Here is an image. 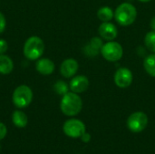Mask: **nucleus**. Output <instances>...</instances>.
Returning <instances> with one entry per match:
<instances>
[{"mask_svg": "<svg viewBox=\"0 0 155 154\" xmlns=\"http://www.w3.org/2000/svg\"><path fill=\"white\" fill-rule=\"evenodd\" d=\"M14 69V63L12 59L5 54H0V74H9Z\"/></svg>", "mask_w": 155, "mask_h": 154, "instance_id": "obj_14", "label": "nucleus"}, {"mask_svg": "<svg viewBox=\"0 0 155 154\" xmlns=\"http://www.w3.org/2000/svg\"><path fill=\"white\" fill-rule=\"evenodd\" d=\"M83 108L82 98L74 92H68L63 95L60 103V109L62 113L66 116L77 115Z\"/></svg>", "mask_w": 155, "mask_h": 154, "instance_id": "obj_1", "label": "nucleus"}, {"mask_svg": "<svg viewBox=\"0 0 155 154\" xmlns=\"http://www.w3.org/2000/svg\"><path fill=\"white\" fill-rule=\"evenodd\" d=\"M99 35L105 41H114L118 35V30L115 25L110 22H103L98 28Z\"/></svg>", "mask_w": 155, "mask_h": 154, "instance_id": "obj_9", "label": "nucleus"}, {"mask_svg": "<svg viewBox=\"0 0 155 154\" xmlns=\"http://www.w3.org/2000/svg\"><path fill=\"white\" fill-rule=\"evenodd\" d=\"M144 44L149 51L155 54V31L152 30L145 34Z\"/></svg>", "mask_w": 155, "mask_h": 154, "instance_id": "obj_18", "label": "nucleus"}, {"mask_svg": "<svg viewBox=\"0 0 155 154\" xmlns=\"http://www.w3.org/2000/svg\"><path fill=\"white\" fill-rule=\"evenodd\" d=\"M137 17V10L135 6L128 2L119 5L114 11V18L122 26H129L133 25Z\"/></svg>", "mask_w": 155, "mask_h": 154, "instance_id": "obj_2", "label": "nucleus"}, {"mask_svg": "<svg viewBox=\"0 0 155 154\" xmlns=\"http://www.w3.org/2000/svg\"><path fill=\"white\" fill-rule=\"evenodd\" d=\"M81 139H82V141H83L84 143H88V142L91 140V136H90V134H89V133H85L81 137Z\"/></svg>", "mask_w": 155, "mask_h": 154, "instance_id": "obj_23", "label": "nucleus"}, {"mask_svg": "<svg viewBox=\"0 0 155 154\" xmlns=\"http://www.w3.org/2000/svg\"><path fill=\"white\" fill-rule=\"evenodd\" d=\"M24 55L30 61H35L42 57L45 51L44 41L35 35L29 37L24 44Z\"/></svg>", "mask_w": 155, "mask_h": 154, "instance_id": "obj_3", "label": "nucleus"}, {"mask_svg": "<svg viewBox=\"0 0 155 154\" xmlns=\"http://www.w3.org/2000/svg\"><path fill=\"white\" fill-rule=\"evenodd\" d=\"M64 134L70 138H81L86 133L85 124L78 119H69L63 125Z\"/></svg>", "mask_w": 155, "mask_h": 154, "instance_id": "obj_7", "label": "nucleus"}, {"mask_svg": "<svg viewBox=\"0 0 155 154\" xmlns=\"http://www.w3.org/2000/svg\"><path fill=\"white\" fill-rule=\"evenodd\" d=\"M103 45H104L103 38L94 36L90 40L89 44H87L84 47V53L89 57H94L99 53H101V49Z\"/></svg>", "mask_w": 155, "mask_h": 154, "instance_id": "obj_12", "label": "nucleus"}, {"mask_svg": "<svg viewBox=\"0 0 155 154\" xmlns=\"http://www.w3.org/2000/svg\"><path fill=\"white\" fill-rule=\"evenodd\" d=\"M6 133H7L6 126L3 123H0V141L6 136Z\"/></svg>", "mask_w": 155, "mask_h": 154, "instance_id": "obj_22", "label": "nucleus"}, {"mask_svg": "<svg viewBox=\"0 0 155 154\" xmlns=\"http://www.w3.org/2000/svg\"><path fill=\"white\" fill-rule=\"evenodd\" d=\"M148 116L143 112H135L132 113L127 119L128 129L134 133H142L148 125Z\"/></svg>", "mask_w": 155, "mask_h": 154, "instance_id": "obj_6", "label": "nucleus"}, {"mask_svg": "<svg viewBox=\"0 0 155 154\" xmlns=\"http://www.w3.org/2000/svg\"><path fill=\"white\" fill-rule=\"evenodd\" d=\"M143 67L150 76L155 77V54L153 53L145 57L143 61Z\"/></svg>", "mask_w": 155, "mask_h": 154, "instance_id": "obj_17", "label": "nucleus"}, {"mask_svg": "<svg viewBox=\"0 0 155 154\" xmlns=\"http://www.w3.org/2000/svg\"><path fill=\"white\" fill-rule=\"evenodd\" d=\"M114 79L116 86L122 89H125L132 84L134 75L130 69L126 67H121L116 70Z\"/></svg>", "mask_w": 155, "mask_h": 154, "instance_id": "obj_8", "label": "nucleus"}, {"mask_svg": "<svg viewBox=\"0 0 155 154\" xmlns=\"http://www.w3.org/2000/svg\"><path fill=\"white\" fill-rule=\"evenodd\" d=\"M150 26H151L152 30L155 31V16H153V17L151 19V22H150Z\"/></svg>", "mask_w": 155, "mask_h": 154, "instance_id": "obj_24", "label": "nucleus"}, {"mask_svg": "<svg viewBox=\"0 0 155 154\" xmlns=\"http://www.w3.org/2000/svg\"><path fill=\"white\" fill-rule=\"evenodd\" d=\"M8 49V44L5 39H0V54H5Z\"/></svg>", "mask_w": 155, "mask_h": 154, "instance_id": "obj_21", "label": "nucleus"}, {"mask_svg": "<svg viewBox=\"0 0 155 154\" xmlns=\"http://www.w3.org/2000/svg\"><path fill=\"white\" fill-rule=\"evenodd\" d=\"M90 85L89 79L85 75H75L69 83V88L71 92L75 93H82L85 92Z\"/></svg>", "mask_w": 155, "mask_h": 154, "instance_id": "obj_10", "label": "nucleus"}, {"mask_svg": "<svg viewBox=\"0 0 155 154\" xmlns=\"http://www.w3.org/2000/svg\"><path fill=\"white\" fill-rule=\"evenodd\" d=\"M79 69L78 62L74 58H67L61 64L60 73L64 78L74 77Z\"/></svg>", "mask_w": 155, "mask_h": 154, "instance_id": "obj_11", "label": "nucleus"}, {"mask_svg": "<svg viewBox=\"0 0 155 154\" xmlns=\"http://www.w3.org/2000/svg\"><path fill=\"white\" fill-rule=\"evenodd\" d=\"M55 68L54 63L49 58H39L35 64L36 71L43 75H50L54 73Z\"/></svg>", "mask_w": 155, "mask_h": 154, "instance_id": "obj_13", "label": "nucleus"}, {"mask_svg": "<svg viewBox=\"0 0 155 154\" xmlns=\"http://www.w3.org/2000/svg\"><path fill=\"white\" fill-rule=\"evenodd\" d=\"M12 122L16 127L25 128L28 123V117L24 112L16 110L12 113Z\"/></svg>", "mask_w": 155, "mask_h": 154, "instance_id": "obj_15", "label": "nucleus"}, {"mask_svg": "<svg viewBox=\"0 0 155 154\" xmlns=\"http://www.w3.org/2000/svg\"><path fill=\"white\" fill-rule=\"evenodd\" d=\"M69 89H70L69 85L62 80H58L54 84V90L59 95H64L65 93H67L69 92Z\"/></svg>", "mask_w": 155, "mask_h": 154, "instance_id": "obj_19", "label": "nucleus"}, {"mask_svg": "<svg viewBox=\"0 0 155 154\" xmlns=\"http://www.w3.org/2000/svg\"><path fill=\"white\" fill-rule=\"evenodd\" d=\"M33 100V92L31 88L25 84L17 86L12 96L13 103L15 107L23 109L27 107Z\"/></svg>", "mask_w": 155, "mask_h": 154, "instance_id": "obj_4", "label": "nucleus"}, {"mask_svg": "<svg viewBox=\"0 0 155 154\" xmlns=\"http://www.w3.org/2000/svg\"><path fill=\"white\" fill-rule=\"evenodd\" d=\"M6 27V19L2 12H0V34L4 33Z\"/></svg>", "mask_w": 155, "mask_h": 154, "instance_id": "obj_20", "label": "nucleus"}, {"mask_svg": "<svg viewBox=\"0 0 155 154\" xmlns=\"http://www.w3.org/2000/svg\"><path fill=\"white\" fill-rule=\"evenodd\" d=\"M101 54L106 61L117 62L123 57L124 49L118 42L108 41L107 43L104 44L101 49Z\"/></svg>", "mask_w": 155, "mask_h": 154, "instance_id": "obj_5", "label": "nucleus"}, {"mask_svg": "<svg viewBox=\"0 0 155 154\" xmlns=\"http://www.w3.org/2000/svg\"><path fill=\"white\" fill-rule=\"evenodd\" d=\"M97 17L102 22H110L114 17V12L110 6H102L97 11Z\"/></svg>", "mask_w": 155, "mask_h": 154, "instance_id": "obj_16", "label": "nucleus"}, {"mask_svg": "<svg viewBox=\"0 0 155 154\" xmlns=\"http://www.w3.org/2000/svg\"><path fill=\"white\" fill-rule=\"evenodd\" d=\"M138 1H140V2H142V3H148V2H150V1H152V0H138Z\"/></svg>", "mask_w": 155, "mask_h": 154, "instance_id": "obj_25", "label": "nucleus"}]
</instances>
